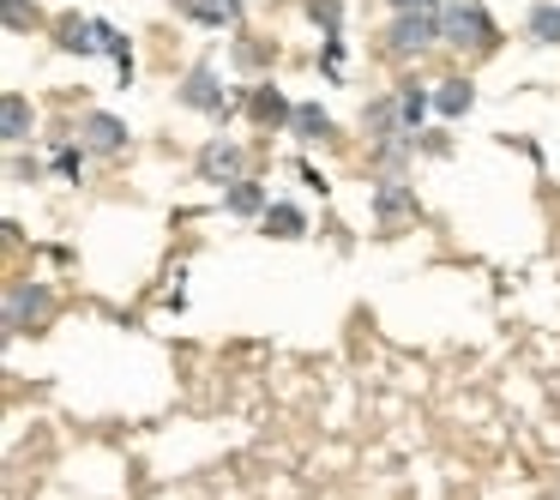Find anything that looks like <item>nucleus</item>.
I'll use <instances>...</instances> for the list:
<instances>
[{"label":"nucleus","instance_id":"obj_1","mask_svg":"<svg viewBox=\"0 0 560 500\" xmlns=\"http://www.w3.org/2000/svg\"><path fill=\"white\" fill-rule=\"evenodd\" d=\"M440 37L452 43V49H494V19L476 7V0H452L446 13H440Z\"/></svg>","mask_w":560,"mask_h":500},{"label":"nucleus","instance_id":"obj_2","mask_svg":"<svg viewBox=\"0 0 560 500\" xmlns=\"http://www.w3.org/2000/svg\"><path fill=\"white\" fill-rule=\"evenodd\" d=\"M49 314H55V295L43 290V283H13V290H7V326L13 332H43L49 326Z\"/></svg>","mask_w":560,"mask_h":500},{"label":"nucleus","instance_id":"obj_3","mask_svg":"<svg viewBox=\"0 0 560 500\" xmlns=\"http://www.w3.org/2000/svg\"><path fill=\"white\" fill-rule=\"evenodd\" d=\"M242 170H247V158H242V146H230V139H211V146L199 151V175L218 182V187H235Z\"/></svg>","mask_w":560,"mask_h":500},{"label":"nucleus","instance_id":"obj_4","mask_svg":"<svg viewBox=\"0 0 560 500\" xmlns=\"http://www.w3.org/2000/svg\"><path fill=\"white\" fill-rule=\"evenodd\" d=\"M434 37H440V19L434 13H398V25H392V55L428 49Z\"/></svg>","mask_w":560,"mask_h":500},{"label":"nucleus","instance_id":"obj_5","mask_svg":"<svg viewBox=\"0 0 560 500\" xmlns=\"http://www.w3.org/2000/svg\"><path fill=\"white\" fill-rule=\"evenodd\" d=\"M79 139H85L97 158H115V151H127V127L115 121V115H85V121H79Z\"/></svg>","mask_w":560,"mask_h":500},{"label":"nucleus","instance_id":"obj_6","mask_svg":"<svg viewBox=\"0 0 560 500\" xmlns=\"http://www.w3.org/2000/svg\"><path fill=\"white\" fill-rule=\"evenodd\" d=\"M182 103L187 109H206V115H223V91H218V73L211 67H194V79L182 85Z\"/></svg>","mask_w":560,"mask_h":500},{"label":"nucleus","instance_id":"obj_7","mask_svg":"<svg viewBox=\"0 0 560 500\" xmlns=\"http://www.w3.org/2000/svg\"><path fill=\"white\" fill-rule=\"evenodd\" d=\"M182 13L199 25H235L242 19V0H182Z\"/></svg>","mask_w":560,"mask_h":500},{"label":"nucleus","instance_id":"obj_8","mask_svg":"<svg viewBox=\"0 0 560 500\" xmlns=\"http://www.w3.org/2000/svg\"><path fill=\"white\" fill-rule=\"evenodd\" d=\"M0 133L13 139V146H19V139H31V103L19 97V91H7V103H0Z\"/></svg>","mask_w":560,"mask_h":500},{"label":"nucleus","instance_id":"obj_9","mask_svg":"<svg viewBox=\"0 0 560 500\" xmlns=\"http://www.w3.org/2000/svg\"><path fill=\"white\" fill-rule=\"evenodd\" d=\"M290 115H295V109L278 97V85H259V91H254V121H259V127H278V121H290Z\"/></svg>","mask_w":560,"mask_h":500},{"label":"nucleus","instance_id":"obj_10","mask_svg":"<svg viewBox=\"0 0 560 500\" xmlns=\"http://www.w3.org/2000/svg\"><path fill=\"white\" fill-rule=\"evenodd\" d=\"M290 127H295V133H302V139H326V133H331V115L319 109V103H295Z\"/></svg>","mask_w":560,"mask_h":500},{"label":"nucleus","instance_id":"obj_11","mask_svg":"<svg viewBox=\"0 0 560 500\" xmlns=\"http://www.w3.org/2000/svg\"><path fill=\"white\" fill-rule=\"evenodd\" d=\"M307 223H302V211L295 206H266V235H278V242H295Z\"/></svg>","mask_w":560,"mask_h":500},{"label":"nucleus","instance_id":"obj_12","mask_svg":"<svg viewBox=\"0 0 560 500\" xmlns=\"http://www.w3.org/2000/svg\"><path fill=\"white\" fill-rule=\"evenodd\" d=\"M530 43H560V0H542L530 13Z\"/></svg>","mask_w":560,"mask_h":500},{"label":"nucleus","instance_id":"obj_13","mask_svg":"<svg viewBox=\"0 0 560 500\" xmlns=\"http://www.w3.org/2000/svg\"><path fill=\"white\" fill-rule=\"evenodd\" d=\"M476 103V91L464 85V79H446V85H440V115H464Z\"/></svg>","mask_w":560,"mask_h":500},{"label":"nucleus","instance_id":"obj_14","mask_svg":"<svg viewBox=\"0 0 560 500\" xmlns=\"http://www.w3.org/2000/svg\"><path fill=\"white\" fill-rule=\"evenodd\" d=\"M398 211H416L410 187H380V218H398Z\"/></svg>","mask_w":560,"mask_h":500},{"label":"nucleus","instance_id":"obj_15","mask_svg":"<svg viewBox=\"0 0 560 500\" xmlns=\"http://www.w3.org/2000/svg\"><path fill=\"white\" fill-rule=\"evenodd\" d=\"M230 211H242V218H247V211H259V187L254 182H235L230 187Z\"/></svg>","mask_w":560,"mask_h":500},{"label":"nucleus","instance_id":"obj_16","mask_svg":"<svg viewBox=\"0 0 560 500\" xmlns=\"http://www.w3.org/2000/svg\"><path fill=\"white\" fill-rule=\"evenodd\" d=\"M307 13H314L326 31H338V0H307Z\"/></svg>","mask_w":560,"mask_h":500},{"label":"nucleus","instance_id":"obj_17","mask_svg":"<svg viewBox=\"0 0 560 500\" xmlns=\"http://www.w3.org/2000/svg\"><path fill=\"white\" fill-rule=\"evenodd\" d=\"M25 19H37V7H25V0H7V25H25Z\"/></svg>","mask_w":560,"mask_h":500},{"label":"nucleus","instance_id":"obj_18","mask_svg":"<svg viewBox=\"0 0 560 500\" xmlns=\"http://www.w3.org/2000/svg\"><path fill=\"white\" fill-rule=\"evenodd\" d=\"M398 13H434V0H392Z\"/></svg>","mask_w":560,"mask_h":500}]
</instances>
